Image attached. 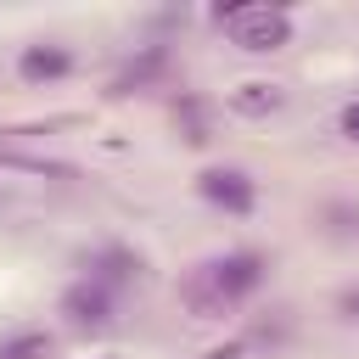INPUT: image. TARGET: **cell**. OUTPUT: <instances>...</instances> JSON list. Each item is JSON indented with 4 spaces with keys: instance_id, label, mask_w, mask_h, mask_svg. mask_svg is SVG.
I'll use <instances>...</instances> for the list:
<instances>
[{
    "instance_id": "9c48e42d",
    "label": "cell",
    "mask_w": 359,
    "mask_h": 359,
    "mask_svg": "<svg viewBox=\"0 0 359 359\" xmlns=\"http://www.w3.org/2000/svg\"><path fill=\"white\" fill-rule=\"evenodd\" d=\"M56 353V337L50 331H17L0 342V359H50Z\"/></svg>"
},
{
    "instance_id": "30bf717a",
    "label": "cell",
    "mask_w": 359,
    "mask_h": 359,
    "mask_svg": "<svg viewBox=\"0 0 359 359\" xmlns=\"http://www.w3.org/2000/svg\"><path fill=\"white\" fill-rule=\"evenodd\" d=\"M174 118H180V135H185L191 146H208V123H202V101H196V95H180Z\"/></svg>"
},
{
    "instance_id": "6da1fadb",
    "label": "cell",
    "mask_w": 359,
    "mask_h": 359,
    "mask_svg": "<svg viewBox=\"0 0 359 359\" xmlns=\"http://www.w3.org/2000/svg\"><path fill=\"white\" fill-rule=\"evenodd\" d=\"M264 286V258L258 252H224L213 264H196L180 286V297L191 303L196 320H224L236 303H247Z\"/></svg>"
},
{
    "instance_id": "ba28073f",
    "label": "cell",
    "mask_w": 359,
    "mask_h": 359,
    "mask_svg": "<svg viewBox=\"0 0 359 359\" xmlns=\"http://www.w3.org/2000/svg\"><path fill=\"white\" fill-rule=\"evenodd\" d=\"M163 62H168V56H163V45H151L140 62H129V67H123V73L107 84V95H135V90H146V84L163 73Z\"/></svg>"
},
{
    "instance_id": "8fae6325",
    "label": "cell",
    "mask_w": 359,
    "mask_h": 359,
    "mask_svg": "<svg viewBox=\"0 0 359 359\" xmlns=\"http://www.w3.org/2000/svg\"><path fill=\"white\" fill-rule=\"evenodd\" d=\"M337 314L342 320H359V286H342L337 292Z\"/></svg>"
},
{
    "instance_id": "5b68a950",
    "label": "cell",
    "mask_w": 359,
    "mask_h": 359,
    "mask_svg": "<svg viewBox=\"0 0 359 359\" xmlns=\"http://www.w3.org/2000/svg\"><path fill=\"white\" fill-rule=\"evenodd\" d=\"M67 73H73V50H67V45L39 39V45H22V50H17V79H22V84H56V79H67Z\"/></svg>"
},
{
    "instance_id": "3957f363",
    "label": "cell",
    "mask_w": 359,
    "mask_h": 359,
    "mask_svg": "<svg viewBox=\"0 0 359 359\" xmlns=\"http://www.w3.org/2000/svg\"><path fill=\"white\" fill-rule=\"evenodd\" d=\"M196 191H202L213 208H224V213H252V208H258V185H252V174H241V168H202V174H196Z\"/></svg>"
},
{
    "instance_id": "8992f818",
    "label": "cell",
    "mask_w": 359,
    "mask_h": 359,
    "mask_svg": "<svg viewBox=\"0 0 359 359\" xmlns=\"http://www.w3.org/2000/svg\"><path fill=\"white\" fill-rule=\"evenodd\" d=\"M280 101H286V90L269 79H247L230 90V112H241V118H269V112H280Z\"/></svg>"
},
{
    "instance_id": "277c9868",
    "label": "cell",
    "mask_w": 359,
    "mask_h": 359,
    "mask_svg": "<svg viewBox=\"0 0 359 359\" xmlns=\"http://www.w3.org/2000/svg\"><path fill=\"white\" fill-rule=\"evenodd\" d=\"M62 314H67V325H79V331H101V325H112V292L84 275V280H73V286L62 292Z\"/></svg>"
},
{
    "instance_id": "7c38bea8",
    "label": "cell",
    "mask_w": 359,
    "mask_h": 359,
    "mask_svg": "<svg viewBox=\"0 0 359 359\" xmlns=\"http://www.w3.org/2000/svg\"><path fill=\"white\" fill-rule=\"evenodd\" d=\"M342 135H348V140H359V101H348V107H342Z\"/></svg>"
},
{
    "instance_id": "7a4b0ae2",
    "label": "cell",
    "mask_w": 359,
    "mask_h": 359,
    "mask_svg": "<svg viewBox=\"0 0 359 359\" xmlns=\"http://www.w3.org/2000/svg\"><path fill=\"white\" fill-rule=\"evenodd\" d=\"M213 17L224 22L230 45H241V50H280V45H292L286 6H219Z\"/></svg>"
},
{
    "instance_id": "52a82bcc",
    "label": "cell",
    "mask_w": 359,
    "mask_h": 359,
    "mask_svg": "<svg viewBox=\"0 0 359 359\" xmlns=\"http://www.w3.org/2000/svg\"><path fill=\"white\" fill-rule=\"evenodd\" d=\"M135 275H140V258H135L129 247H101V252L90 258V280L107 286V292L123 286V280H135Z\"/></svg>"
},
{
    "instance_id": "4fadbf2b",
    "label": "cell",
    "mask_w": 359,
    "mask_h": 359,
    "mask_svg": "<svg viewBox=\"0 0 359 359\" xmlns=\"http://www.w3.org/2000/svg\"><path fill=\"white\" fill-rule=\"evenodd\" d=\"M241 353H247V342H224V348H208L202 359H241Z\"/></svg>"
}]
</instances>
